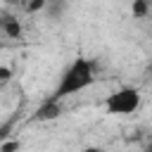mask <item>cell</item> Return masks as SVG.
Listing matches in <instances>:
<instances>
[{
	"label": "cell",
	"instance_id": "6da1fadb",
	"mask_svg": "<svg viewBox=\"0 0 152 152\" xmlns=\"http://www.w3.org/2000/svg\"><path fill=\"white\" fill-rule=\"evenodd\" d=\"M95 74H97L95 62H93L90 57H86V55H78V57L71 59L69 66L62 71L59 83L55 86L50 100L62 102L64 97H71V95H76V93H83L86 88H90V86L95 83V78H97Z\"/></svg>",
	"mask_w": 152,
	"mask_h": 152
},
{
	"label": "cell",
	"instance_id": "277c9868",
	"mask_svg": "<svg viewBox=\"0 0 152 152\" xmlns=\"http://www.w3.org/2000/svg\"><path fill=\"white\" fill-rule=\"evenodd\" d=\"M0 28H2V33H7L10 38H19V33H21L19 19H5V21L0 24Z\"/></svg>",
	"mask_w": 152,
	"mask_h": 152
},
{
	"label": "cell",
	"instance_id": "3957f363",
	"mask_svg": "<svg viewBox=\"0 0 152 152\" xmlns=\"http://www.w3.org/2000/svg\"><path fill=\"white\" fill-rule=\"evenodd\" d=\"M62 114V107H59V102H55V100H45L43 104H40V109L36 112V119L38 121H48V119H57Z\"/></svg>",
	"mask_w": 152,
	"mask_h": 152
},
{
	"label": "cell",
	"instance_id": "ba28073f",
	"mask_svg": "<svg viewBox=\"0 0 152 152\" xmlns=\"http://www.w3.org/2000/svg\"><path fill=\"white\" fill-rule=\"evenodd\" d=\"M145 152H152V138H150V145H147V150Z\"/></svg>",
	"mask_w": 152,
	"mask_h": 152
},
{
	"label": "cell",
	"instance_id": "5b68a950",
	"mask_svg": "<svg viewBox=\"0 0 152 152\" xmlns=\"http://www.w3.org/2000/svg\"><path fill=\"white\" fill-rule=\"evenodd\" d=\"M10 78H12V71H10V66H0V83L5 86Z\"/></svg>",
	"mask_w": 152,
	"mask_h": 152
},
{
	"label": "cell",
	"instance_id": "7a4b0ae2",
	"mask_svg": "<svg viewBox=\"0 0 152 152\" xmlns=\"http://www.w3.org/2000/svg\"><path fill=\"white\" fill-rule=\"evenodd\" d=\"M140 104H142V95L135 86H121L104 97V112L114 114V116L135 114L140 109Z\"/></svg>",
	"mask_w": 152,
	"mask_h": 152
},
{
	"label": "cell",
	"instance_id": "52a82bcc",
	"mask_svg": "<svg viewBox=\"0 0 152 152\" xmlns=\"http://www.w3.org/2000/svg\"><path fill=\"white\" fill-rule=\"evenodd\" d=\"M81 152H104L102 147H97V145H90V147H83Z\"/></svg>",
	"mask_w": 152,
	"mask_h": 152
},
{
	"label": "cell",
	"instance_id": "8992f818",
	"mask_svg": "<svg viewBox=\"0 0 152 152\" xmlns=\"http://www.w3.org/2000/svg\"><path fill=\"white\" fill-rule=\"evenodd\" d=\"M145 10H147V7H145L142 2H135V5H133V12H135V14H145Z\"/></svg>",
	"mask_w": 152,
	"mask_h": 152
}]
</instances>
